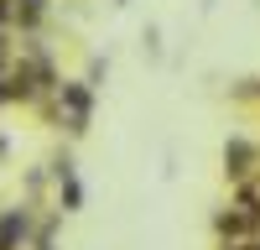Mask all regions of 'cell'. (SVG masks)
Segmentation results:
<instances>
[{"mask_svg":"<svg viewBox=\"0 0 260 250\" xmlns=\"http://www.w3.org/2000/svg\"><path fill=\"white\" fill-rule=\"evenodd\" d=\"M255 162H260V146L245 141V136H229V146H224V167H229V177H250Z\"/></svg>","mask_w":260,"mask_h":250,"instance_id":"6da1fadb","label":"cell"},{"mask_svg":"<svg viewBox=\"0 0 260 250\" xmlns=\"http://www.w3.org/2000/svg\"><path fill=\"white\" fill-rule=\"evenodd\" d=\"M234 250H260V240H250V245H234Z\"/></svg>","mask_w":260,"mask_h":250,"instance_id":"7a4b0ae2","label":"cell"}]
</instances>
